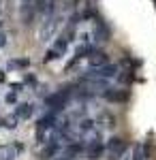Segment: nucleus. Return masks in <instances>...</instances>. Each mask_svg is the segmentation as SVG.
<instances>
[{"label": "nucleus", "instance_id": "19", "mask_svg": "<svg viewBox=\"0 0 156 160\" xmlns=\"http://www.w3.org/2000/svg\"><path fill=\"white\" fill-rule=\"evenodd\" d=\"M4 45H7V34H4V32H0V49H2Z\"/></svg>", "mask_w": 156, "mask_h": 160}, {"label": "nucleus", "instance_id": "15", "mask_svg": "<svg viewBox=\"0 0 156 160\" xmlns=\"http://www.w3.org/2000/svg\"><path fill=\"white\" fill-rule=\"evenodd\" d=\"M11 66H15V68H28L30 66V60L28 58H19V60H13Z\"/></svg>", "mask_w": 156, "mask_h": 160}, {"label": "nucleus", "instance_id": "11", "mask_svg": "<svg viewBox=\"0 0 156 160\" xmlns=\"http://www.w3.org/2000/svg\"><path fill=\"white\" fill-rule=\"evenodd\" d=\"M96 41H109V28L103 22H96V30H94Z\"/></svg>", "mask_w": 156, "mask_h": 160}, {"label": "nucleus", "instance_id": "21", "mask_svg": "<svg viewBox=\"0 0 156 160\" xmlns=\"http://www.w3.org/2000/svg\"><path fill=\"white\" fill-rule=\"evenodd\" d=\"M22 88H24V83H13V86H11V90H13V92H19Z\"/></svg>", "mask_w": 156, "mask_h": 160}, {"label": "nucleus", "instance_id": "20", "mask_svg": "<svg viewBox=\"0 0 156 160\" xmlns=\"http://www.w3.org/2000/svg\"><path fill=\"white\" fill-rule=\"evenodd\" d=\"M54 160H75V158H71V156H66V154L62 152L60 156H58V158H54Z\"/></svg>", "mask_w": 156, "mask_h": 160}, {"label": "nucleus", "instance_id": "9", "mask_svg": "<svg viewBox=\"0 0 156 160\" xmlns=\"http://www.w3.org/2000/svg\"><path fill=\"white\" fill-rule=\"evenodd\" d=\"M88 60H90V66H103V64H107L109 62V56L105 51H92L90 56H88Z\"/></svg>", "mask_w": 156, "mask_h": 160}, {"label": "nucleus", "instance_id": "14", "mask_svg": "<svg viewBox=\"0 0 156 160\" xmlns=\"http://www.w3.org/2000/svg\"><path fill=\"white\" fill-rule=\"evenodd\" d=\"M58 58H60V51H58V49H47V51H45L43 62L47 64V62H54V60H58Z\"/></svg>", "mask_w": 156, "mask_h": 160}, {"label": "nucleus", "instance_id": "5", "mask_svg": "<svg viewBox=\"0 0 156 160\" xmlns=\"http://www.w3.org/2000/svg\"><path fill=\"white\" fill-rule=\"evenodd\" d=\"M124 149H126V143H124V139H120V137H113V139L109 141V145H107L109 158H111V160L120 158V156H122V152H124Z\"/></svg>", "mask_w": 156, "mask_h": 160}, {"label": "nucleus", "instance_id": "13", "mask_svg": "<svg viewBox=\"0 0 156 160\" xmlns=\"http://www.w3.org/2000/svg\"><path fill=\"white\" fill-rule=\"evenodd\" d=\"M126 160H145V154H143V145H135V148L131 149V154H128V158Z\"/></svg>", "mask_w": 156, "mask_h": 160}, {"label": "nucleus", "instance_id": "8", "mask_svg": "<svg viewBox=\"0 0 156 160\" xmlns=\"http://www.w3.org/2000/svg\"><path fill=\"white\" fill-rule=\"evenodd\" d=\"M86 149H88V160H98L105 154V145L101 143V139H96L90 145H86Z\"/></svg>", "mask_w": 156, "mask_h": 160}, {"label": "nucleus", "instance_id": "22", "mask_svg": "<svg viewBox=\"0 0 156 160\" xmlns=\"http://www.w3.org/2000/svg\"><path fill=\"white\" fill-rule=\"evenodd\" d=\"M4 81H7V75H4L2 71H0V83H4Z\"/></svg>", "mask_w": 156, "mask_h": 160}, {"label": "nucleus", "instance_id": "12", "mask_svg": "<svg viewBox=\"0 0 156 160\" xmlns=\"http://www.w3.org/2000/svg\"><path fill=\"white\" fill-rule=\"evenodd\" d=\"M17 154L15 145H0V160H13Z\"/></svg>", "mask_w": 156, "mask_h": 160}, {"label": "nucleus", "instance_id": "18", "mask_svg": "<svg viewBox=\"0 0 156 160\" xmlns=\"http://www.w3.org/2000/svg\"><path fill=\"white\" fill-rule=\"evenodd\" d=\"M4 100H7L9 105H15V102H17V92H13V90H11V92L4 96Z\"/></svg>", "mask_w": 156, "mask_h": 160}, {"label": "nucleus", "instance_id": "6", "mask_svg": "<svg viewBox=\"0 0 156 160\" xmlns=\"http://www.w3.org/2000/svg\"><path fill=\"white\" fill-rule=\"evenodd\" d=\"M73 37H75V30H73V26L69 28V30H64L60 37H58V41H56V49L60 51H66L69 49V45H71V41H73Z\"/></svg>", "mask_w": 156, "mask_h": 160}, {"label": "nucleus", "instance_id": "4", "mask_svg": "<svg viewBox=\"0 0 156 160\" xmlns=\"http://www.w3.org/2000/svg\"><path fill=\"white\" fill-rule=\"evenodd\" d=\"M58 26H60V17H45L43 19V26H41V32H39V37L41 41H47L56 34V30H58Z\"/></svg>", "mask_w": 156, "mask_h": 160}, {"label": "nucleus", "instance_id": "17", "mask_svg": "<svg viewBox=\"0 0 156 160\" xmlns=\"http://www.w3.org/2000/svg\"><path fill=\"white\" fill-rule=\"evenodd\" d=\"M17 120H19V118H17V115H13V118H7V120H4V126H7V128H11V130H15V128H17Z\"/></svg>", "mask_w": 156, "mask_h": 160}, {"label": "nucleus", "instance_id": "2", "mask_svg": "<svg viewBox=\"0 0 156 160\" xmlns=\"http://www.w3.org/2000/svg\"><path fill=\"white\" fill-rule=\"evenodd\" d=\"M120 73V68L116 66V64H103V66H90L86 75H90V77H101V79H113V77H118Z\"/></svg>", "mask_w": 156, "mask_h": 160}, {"label": "nucleus", "instance_id": "7", "mask_svg": "<svg viewBox=\"0 0 156 160\" xmlns=\"http://www.w3.org/2000/svg\"><path fill=\"white\" fill-rule=\"evenodd\" d=\"M103 98L111 100V102H126L128 100V92L126 90H111V88H107L103 92Z\"/></svg>", "mask_w": 156, "mask_h": 160}, {"label": "nucleus", "instance_id": "16", "mask_svg": "<svg viewBox=\"0 0 156 160\" xmlns=\"http://www.w3.org/2000/svg\"><path fill=\"white\" fill-rule=\"evenodd\" d=\"M118 79H120V81H122V83H131V81H133V79H135V75H133L131 73V71H126V73H118Z\"/></svg>", "mask_w": 156, "mask_h": 160}, {"label": "nucleus", "instance_id": "1", "mask_svg": "<svg viewBox=\"0 0 156 160\" xmlns=\"http://www.w3.org/2000/svg\"><path fill=\"white\" fill-rule=\"evenodd\" d=\"M56 124H58L56 111H51V113H47V115H43V118L39 120V126H36V139H39V141H45V137L49 139V132H54Z\"/></svg>", "mask_w": 156, "mask_h": 160}, {"label": "nucleus", "instance_id": "3", "mask_svg": "<svg viewBox=\"0 0 156 160\" xmlns=\"http://www.w3.org/2000/svg\"><path fill=\"white\" fill-rule=\"evenodd\" d=\"M69 96H71V92H69V90L54 92V94H49L47 98H45V105H47L51 111H62L64 107H66V102H69Z\"/></svg>", "mask_w": 156, "mask_h": 160}, {"label": "nucleus", "instance_id": "23", "mask_svg": "<svg viewBox=\"0 0 156 160\" xmlns=\"http://www.w3.org/2000/svg\"><path fill=\"white\" fill-rule=\"evenodd\" d=\"M22 2H32V0H22Z\"/></svg>", "mask_w": 156, "mask_h": 160}, {"label": "nucleus", "instance_id": "10", "mask_svg": "<svg viewBox=\"0 0 156 160\" xmlns=\"http://www.w3.org/2000/svg\"><path fill=\"white\" fill-rule=\"evenodd\" d=\"M32 111H34V107H32L30 102H22V105L15 107V115H17L19 120H28V118L32 115Z\"/></svg>", "mask_w": 156, "mask_h": 160}]
</instances>
